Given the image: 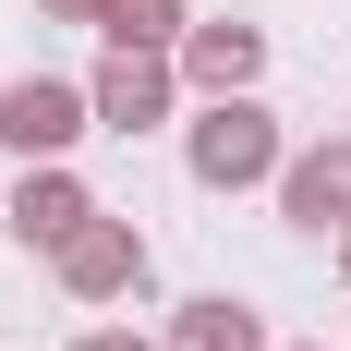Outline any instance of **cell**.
I'll use <instances>...</instances> for the list:
<instances>
[{"mask_svg":"<svg viewBox=\"0 0 351 351\" xmlns=\"http://www.w3.org/2000/svg\"><path fill=\"white\" fill-rule=\"evenodd\" d=\"M194 182L206 194H254V182H279V109L267 97H206V121H194Z\"/></svg>","mask_w":351,"mask_h":351,"instance_id":"1","label":"cell"},{"mask_svg":"<svg viewBox=\"0 0 351 351\" xmlns=\"http://www.w3.org/2000/svg\"><path fill=\"white\" fill-rule=\"evenodd\" d=\"M85 134H97V97L85 85H61V73H12L0 85V145L12 158H73Z\"/></svg>","mask_w":351,"mask_h":351,"instance_id":"2","label":"cell"},{"mask_svg":"<svg viewBox=\"0 0 351 351\" xmlns=\"http://www.w3.org/2000/svg\"><path fill=\"white\" fill-rule=\"evenodd\" d=\"M85 97H97L109 134H158V121H170V97H182V61H170V49H109Z\"/></svg>","mask_w":351,"mask_h":351,"instance_id":"3","label":"cell"},{"mask_svg":"<svg viewBox=\"0 0 351 351\" xmlns=\"http://www.w3.org/2000/svg\"><path fill=\"white\" fill-rule=\"evenodd\" d=\"M61 291L73 303H121V291H145V230L134 218H85L61 243Z\"/></svg>","mask_w":351,"mask_h":351,"instance_id":"4","label":"cell"},{"mask_svg":"<svg viewBox=\"0 0 351 351\" xmlns=\"http://www.w3.org/2000/svg\"><path fill=\"white\" fill-rule=\"evenodd\" d=\"M0 218H12V230H25L36 254H61L73 230H85V218H97V194H85V182L61 170V158H36V170L12 182V194H0Z\"/></svg>","mask_w":351,"mask_h":351,"instance_id":"5","label":"cell"},{"mask_svg":"<svg viewBox=\"0 0 351 351\" xmlns=\"http://www.w3.org/2000/svg\"><path fill=\"white\" fill-rule=\"evenodd\" d=\"M182 85L194 97H254V73H267V25H182Z\"/></svg>","mask_w":351,"mask_h":351,"instance_id":"6","label":"cell"},{"mask_svg":"<svg viewBox=\"0 0 351 351\" xmlns=\"http://www.w3.org/2000/svg\"><path fill=\"white\" fill-rule=\"evenodd\" d=\"M279 218H303V230H351V134L279 158Z\"/></svg>","mask_w":351,"mask_h":351,"instance_id":"7","label":"cell"},{"mask_svg":"<svg viewBox=\"0 0 351 351\" xmlns=\"http://www.w3.org/2000/svg\"><path fill=\"white\" fill-rule=\"evenodd\" d=\"M158 351H267V327H254V303H230V291H206V303H182L170 339Z\"/></svg>","mask_w":351,"mask_h":351,"instance_id":"8","label":"cell"},{"mask_svg":"<svg viewBox=\"0 0 351 351\" xmlns=\"http://www.w3.org/2000/svg\"><path fill=\"white\" fill-rule=\"evenodd\" d=\"M97 36L109 49H182V0H109Z\"/></svg>","mask_w":351,"mask_h":351,"instance_id":"9","label":"cell"},{"mask_svg":"<svg viewBox=\"0 0 351 351\" xmlns=\"http://www.w3.org/2000/svg\"><path fill=\"white\" fill-rule=\"evenodd\" d=\"M73 351H158V339H134V327H85Z\"/></svg>","mask_w":351,"mask_h":351,"instance_id":"10","label":"cell"},{"mask_svg":"<svg viewBox=\"0 0 351 351\" xmlns=\"http://www.w3.org/2000/svg\"><path fill=\"white\" fill-rule=\"evenodd\" d=\"M36 12H49V25H97L109 0H36Z\"/></svg>","mask_w":351,"mask_h":351,"instance_id":"11","label":"cell"},{"mask_svg":"<svg viewBox=\"0 0 351 351\" xmlns=\"http://www.w3.org/2000/svg\"><path fill=\"white\" fill-rule=\"evenodd\" d=\"M339 279H351V230H339Z\"/></svg>","mask_w":351,"mask_h":351,"instance_id":"12","label":"cell"}]
</instances>
